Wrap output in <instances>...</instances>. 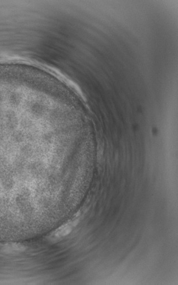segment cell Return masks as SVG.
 Wrapping results in <instances>:
<instances>
[{
  "instance_id": "1",
  "label": "cell",
  "mask_w": 178,
  "mask_h": 285,
  "mask_svg": "<svg viewBox=\"0 0 178 285\" xmlns=\"http://www.w3.org/2000/svg\"><path fill=\"white\" fill-rule=\"evenodd\" d=\"M79 220V218L74 219L62 225L61 227L54 231L48 236V238L53 243H57V242L62 240L72 232V230L78 225Z\"/></svg>"
}]
</instances>
